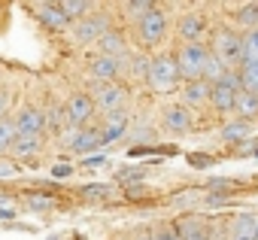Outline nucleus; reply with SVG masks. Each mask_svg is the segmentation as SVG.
I'll return each instance as SVG.
<instances>
[{
	"label": "nucleus",
	"mask_w": 258,
	"mask_h": 240,
	"mask_svg": "<svg viewBox=\"0 0 258 240\" xmlns=\"http://www.w3.org/2000/svg\"><path fill=\"white\" fill-rule=\"evenodd\" d=\"M210 49L204 46V43H182L179 49H176V73H179V79H185V82H198V79H204V67H207V61H210Z\"/></svg>",
	"instance_id": "f257e3e1"
},
{
	"label": "nucleus",
	"mask_w": 258,
	"mask_h": 240,
	"mask_svg": "<svg viewBox=\"0 0 258 240\" xmlns=\"http://www.w3.org/2000/svg\"><path fill=\"white\" fill-rule=\"evenodd\" d=\"M213 55L228 70H234V64H243V37L234 28H228V25L216 28L213 31Z\"/></svg>",
	"instance_id": "f03ea898"
},
{
	"label": "nucleus",
	"mask_w": 258,
	"mask_h": 240,
	"mask_svg": "<svg viewBox=\"0 0 258 240\" xmlns=\"http://www.w3.org/2000/svg\"><path fill=\"white\" fill-rule=\"evenodd\" d=\"M149 88L152 91H170L176 82H179V73H176V58L161 52L155 58H149V76H146Z\"/></svg>",
	"instance_id": "7ed1b4c3"
},
{
	"label": "nucleus",
	"mask_w": 258,
	"mask_h": 240,
	"mask_svg": "<svg viewBox=\"0 0 258 240\" xmlns=\"http://www.w3.org/2000/svg\"><path fill=\"white\" fill-rule=\"evenodd\" d=\"M237 94H240V76H237V70H228L219 82L210 85V103L216 106V112H234Z\"/></svg>",
	"instance_id": "20e7f679"
},
{
	"label": "nucleus",
	"mask_w": 258,
	"mask_h": 240,
	"mask_svg": "<svg viewBox=\"0 0 258 240\" xmlns=\"http://www.w3.org/2000/svg\"><path fill=\"white\" fill-rule=\"evenodd\" d=\"M109 31V16L103 13H94V16H85L79 22L70 25V37L76 46H88V43H97L103 34Z\"/></svg>",
	"instance_id": "39448f33"
},
{
	"label": "nucleus",
	"mask_w": 258,
	"mask_h": 240,
	"mask_svg": "<svg viewBox=\"0 0 258 240\" xmlns=\"http://www.w3.org/2000/svg\"><path fill=\"white\" fill-rule=\"evenodd\" d=\"M137 31H140V43H143L146 49H155V46L167 37V13L155 7V10L137 25Z\"/></svg>",
	"instance_id": "423d86ee"
},
{
	"label": "nucleus",
	"mask_w": 258,
	"mask_h": 240,
	"mask_svg": "<svg viewBox=\"0 0 258 240\" xmlns=\"http://www.w3.org/2000/svg\"><path fill=\"white\" fill-rule=\"evenodd\" d=\"M91 100H94V106L106 115V112L124 106V88H121L118 82H94V85H91Z\"/></svg>",
	"instance_id": "0eeeda50"
},
{
	"label": "nucleus",
	"mask_w": 258,
	"mask_h": 240,
	"mask_svg": "<svg viewBox=\"0 0 258 240\" xmlns=\"http://www.w3.org/2000/svg\"><path fill=\"white\" fill-rule=\"evenodd\" d=\"M67 125L73 128V131H79V128H85L88 125V118L94 115V100H91V94L88 91H76L70 100H67Z\"/></svg>",
	"instance_id": "6e6552de"
},
{
	"label": "nucleus",
	"mask_w": 258,
	"mask_h": 240,
	"mask_svg": "<svg viewBox=\"0 0 258 240\" xmlns=\"http://www.w3.org/2000/svg\"><path fill=\"white\" fill-rule=\"evenodd\" d=\"M61 146H67L70 152H79V155H91L94 149L103 146V137L97 128H79V131L70 128V134H67V140H61Z\"/></svg>",
	"instance_id": "1a4fd4ad"
},
{
	"label": "nucleus",
	"mask_w": 258,
	"mask_h": 240,
	"mask_svg": "<svg viewBox=\"0 0 258 240\" xmlns=\"http://www.w3.org/2000/svg\"><path fill=\"white\" fill-rule=\"evenodd\" d=\"M176 31L185 43H201V37L207 34V19L198 13V10H185L176 22Z\"/></svg>",
	"instance_id": "9d476101"
},
{
	"label": "nucleus",
	"mask_w": 258,
	"mask_h": 240,
	"mask_svg": "<svg viewBox=\"0 0 258 240\" xmlns=\"http://www.w3.org/2000/svg\"><path fill=\"white\" fill-rule=\"evenodd\" d=\"M121 70H124V64H121V58H109V55H94L91 61H88V73L97 79V82H115L118 76H121Z\"/></svg>",
	"instance_id": "9b49d317"
},
{
	"label": "nucleus",
	"mask_w": 258,
	"mask_h": 240,
	"mask_svg": "<svg viewBox=\"0 0 258 240\" xmlns=\"http://www.w3.org/2000/svg\"><path fill=\"white\" fill-rule=\"evenodd\" d=\"M176 234L179 240H213V225L201 216H179Z\"/></svg>",
	"instance_id": "f8f14e48"
},
{
	"label": "nucleus",
	"mask_w": 258,
	"mask_h": 240,
	"mask_svg": "<svg viewBox=\"0 0 258 240\" xmlns=\"http://www.w3.org/2000/svg\"><path fill=\"white\" fill-rule=\"evenodd\" d=\"M16 131L19 134H40L46 131V112L40 106H22L16 115Z\"/></svg>",
	"instance_id": "ddd939ff"
},
{
	"label": "nucleus",
	"mask_w": 258,
	"mask_h": 240,
	"mask_svg": "<svg viewBox=\"0 0 258 240\" xmlns=\"http://www.w3.org/2000/svg\"><path fill=\"white\" fill-rule=\"evenodd\" d=\"M161 125L173 134H185L191 128V112L185 103H173V106H164L161 109Z\"/></svg>",
	"instance_id": "4468645a"
},
{
	"label": "nucleus",
	"mask_w": 258,
	"mask_h": 240,
	"mask_svg": "<svg viewBox=\"0 0 258 240\" xmlns=\"http://www.w3.org/2000/svg\"><path fill=\"white\" fill-rule=\"evenodd\" d=\"M124 125H127V109H124V106H121V109L106 112V122H103V128H100L103 146H106V143H112V140H118V137L124 134Z\"/></svg>",
	"instance_id": "2eb2a0df"
},
{
	"label": "nucleus",
	"mask_w": 258,
	"mask_h": 240,
	"mask_svg": "<svg viewBox=\"0 0 258 240\" xmlns=\"http://www.w3.org/2000/svg\"><path fill=\"white\" fill-rule=\"evenodd\" d=\"M37 19H40L46 28H52V31L70 28V19H67V13L61 10V4H40V7H37Z\"/></svg>",
	"instance_id": "dca6fc26"
},
{
	"label": "nucleus",
	"mask_w": 258,
	"mask_h": 240,
	"mask_svg": "<svg viewBox=\"0 0 258 240\" xmlns=\"http://www.w3.org/2000/svg\"><path fill=\"white\" fill-rule=\"evenodd\" d=\"M97 55H109V58H124L127 55V43L118 31H106L100 40H97Z\"/></svg>",
	"instance_id": "f3484780"
},
{
	"label": "nucleus",
	"mask_w": 258,
	"mask_h": 240,
	"mask_svg": "<svg viewBox=\"0 0 258 240\" xmlns=\"http://www.w3.org/2000/svg\"><path fill=\"white\" fill-rule=\"evenodd\" d=\"M252 134V122H243V118H231L228 125H222L219 131V140L222 143H240Z\"/></svg>",
	"instance_id": "a211bd4d"
},
{
	"label": "nucleus",
	"mask_w": 258,
	"mask_h": 240,
	"mask_svg": "<svg viewBox=\"0 0 258 240\" xmlns=\"http://www.w3.org/2000/svg\"><path fill=\"white\" fill-rule=\"evenodd\" d=\"M234 112H237V118H243V122H255L258 118V94L240 91L237 103H234Z\"/></svg>",
	"instance_id": "6ab92c4d"
},
{
	"label": "nucleus",
	"mask_w": 258,
	"mask_h": 240,
	"mask_svg": "<svg viewBox=\"0 0 258 240\" xmlns=\"http://www.w3.org/2000/svg\"><path fill=\"white\" fill-rule=\"evenodd\" d=\"M40 149H43V137H40V134H19V137L13 140V152H16L19 158L37 155Z\"/></svg>",
	"instance_id": "aec40b11"
},
{
	"label": "nucleus",
	"mask_w": 258,
	"mask_h": 240,
	"mask_svg": "<svg viewBox=\"0 0 258 240\" xmlns=\"http://www.w3.org/2000/svg\"><path fill=\"white\" fill-rule=\"evenodd\" d=\"M231 240H255V213H240L234 219Z\"/></svg>",
	"instance_id": "412c9836"
},
{
	"label": "nucleus",
	"mask_w": 258,
	"mask_h": 240,
	"mask_svg": "<svg viewBox=\"0 0 258 240\" xmlns=\"http://www.w3.org/2000/svg\"><path fill=\"white\" fill-rule=\"evenodd\" d=\"M204 100H210V82L198 79V82H188L182 88V103L185 106H195V103H204Z\"/></svg>",
	"instance_id": "4be33fe9"
},
{
	"label": "nucleus",
	"mask_w": 258,
	"mask_h": 240,
	"mask_svg": "<svg viewBox=\"0 0 258 240\" xmlns=\"http://www.w3.org/2000/svg\"><path fill=\"white\" fill-rule=\"evenodd\" d=\"M231 16H234V22L243 25L246 31H258V4H243V7H237Z\"/></svg>",
	"instance_id": "5701e85b"
},
{
	"label": "nucleus",
	"mask_w": 258,
	"mask_h": 240,
	"mask_svg": "<svg viewBox=\"0 0 258 240\" xmlns=\"http://www.w3.org/2000/svg\"><path fill=\"white\" fill-rule=\"evenodd\" d=\"M237 76H240V91L258 94V64H240Z\"/></svg>",
	"instance_id": "b1692460"
},
{
	"label": "nucleus",
	"mask_w": 258,
	"mask_h": 240,
	"mask_svg": "<svg viewBox=\"0 0 258 240\" xmlns=\"http://www.w3.org/2000/svg\"><path fill=\"white\" fill-rule=\"evenodd\" d=\"M121 10H124V16L131 19L134 25H140V22H143V19L155 10V4H149V0H131V4H124Z\"/></svg>",
	"instance_id": "393cba45"
},
{
	"label": "nucleus",
	"mask_w": 258,
	"mask_h": 240,
	"mask_svg": "<svg viewBox=\"0 0 258 240\" xmlns=\"http://www.w3.org/2000/svg\"><path fill=\"white\" fill-rule=\"evenodd\" d=\"M143 176H146V167H121L115 173V183L131 189V186H143Z\"/></svg>",
	"instance_id": "a878e982"
},
{
	"label": "nucleus",
	"mask_w": 258,
	"mask_h": 240,
	"mask_svg": "<svg viewBox=\"0 0 258 240\" xmlns=\"http://www.w3.org/2000/svg\"><path fill=\"white\" fill-rule=\"evenodd\" d=\"M16 137H19V131H16V118L4 115V118H0V152L13 149V140H16Z\"/></svg>",
	"instance_id": "bb28decb"
},
{
	"label": "nucleus",
	"mask_w": 258,
	"mask_h": 240,
	"mask_svg": "<svg viewBox=\"0 0 258 240\" xmlns=\"http://www.w3.org/2000/svg\"><path fill=\"white\" fill-rule=\"evenodd\" d=\"M61 10L67 13V19L70 22H79V19H85L94 7L88 4V0H64V4H61Z\"/></svg>",
	"instance_id": "cd10ccee"
},
{
	"label": "nucleus",
	"mask_w": 258,
	"mask_h": 240,
	"mask_svg": "<svg viewBox=\"0 0 258 240\" xmlns=\"http://www.w3.org/2000/svg\"><path fill=\"white\" fill-rule=\"evenodd\" d=\"M112 192H115V189H112V186H103V183H85V186L79 189V195L88 198V201H106Z\"/></svg>",
	"instance_id": "c85d7f7f"
},
{
	"label": "nucleus",
	"mask_w": 258,
	"mask_h": 240,
	"mask_svg": "<svg viewBox=\"0 0 258 240\" xmlns=\"http://www.w3.org/2000/svg\"><path fill=\"white\" fill-rule=\"evenodd\" d=\"M243 64H258V31L243 34Z\"/></svg>",
	"instance_id": "c756f323"
},
{
	"label": "nucleus",
	"mask_w": 258,
	"mask_h": 240,
	"mask_svg": "<svg viewBox=\"0 0 258 240\" xmlns=\"http://www.w3.org/2000/svg\"><path fill=\"white\" fill-rule=\"evenodd\" d=\"M52 207H55L52 198H46V195H28V210H34V213H46V210H52Z\"/></svg>",
	"instance_id": "7c9ffc66"
},
{
	"label": "nucleus",
	"mask_w": 258,
	"mask_h": 240,
	"mask_svg": "<svg viewBox=\"0 0 258 240\" xmlns=\"http://www.w3.org/2000/svg\"><path fill=\"white\" fill-rule=\"evenodd\" d=\"M61 122H67V109L64 106H52L49 112H46V128L52 125V128H61Z\"/></svg>",
	"instance_id": "2f4dec72"
},
{
	"label": "nucleus",
	"mask_w": 258,
	"mask_h": 240,
	"mask_svg": "<svg viewBox=\"0 0 258 240\" xmlns=\"http://www.w3.org/2000/svg\"><path fill=\"white\" fill-rule=\"evenodd\" d=\"M131 73L140 76V79H146V76H149V58H143V55H131Z\"/></svg>",
	"instance_id": "473e14b6"
},
{
	"label": "nucleus",
	"mask_w": 258,
	"mask_h": 240,
	"mask_svg": "<svg viewBox=\"0 0 258 240\" xmlns=\"http://www.w3.org/2000/svg\"><path fill=\"white\" fill-rule=\"evenodd\" d=\"M237 186H240L237 179H210V183H207L210 195H216V192H231V189H237Z\"/></svg>",
	"instance_id": "72a5a7b5"
},
{
	"label": "nucleus",
	"mask_w": 258,
	"mask_h": 240,
	"mask_svg": "<svg viewBox=\"0 0 258 240\" xmlns=\"http://www.w3.org/2000/svg\"><path fill=\"white\" fill-rule=\"evenodd\" d=\"M213 161H216V158L207 155V152H195V155H188V164H191V167H210Z\"/></svg>",
	"instance_id": "f704fd0d"
},
{
	"label": "nucleus",
	"mask_w": 258,
	"mask_h": 240,
	"mask_svg": "<svg viewBox=\"0 0 258 240\" xmlns=\"http://www.w3.org/2000/svg\"><path fill=\"white\" fill-rule=\"evenodd\" d=\"M152 240H179V234L170 231V228H158V231L152 234Z\"/></svg>",
	"instance_id": "c9c22d12"
},
{
	"label": "nucleus",
	"mask_w": 258,
	"mask_h": 240,
	"mask_svg": "<svg viewBox=\"0 0 258 240\" xmlns=\"http://www.w3.org/2000/svg\"><path fill=\"white\" fill-rule=\"evenodd\" d=\"M16 173H19L16 161H0V176H16Z\"/></svg>",
	"instance_id": "e433bc0d"
},
{
	"label": "nucleus",
	"mask_w": 258,
	"mask_h": 240,
	"mask_svg": "<svg viewBox=\"0 0 258 240\" xmlns=\"http://www.w3.org/2000/svg\"><path fill=\"white\" fill-rule=\"evenodd\" d=\"M70 173H73V164H55L52 167V176H58V179L61 176H70Z\"/></svg>",
	"instance_id": "4c0bfd02"
},
{
	"label": "nucleus",
	"mask_w": 258,
	"mask_h": 240,
	"mask_svg": "<svg viewBox=\"0 0 258 240\" xmlns=\"http://www.w3.org/2000/svg\"><path fill=\"white\" fill-rule=\"evenodd\" d=\"M103 161H106L103 155H88V158H85V167H100Z\"/></svg>",
	"instance_id": "58836bf2"
},
{
	"label": "nucleus",
	"mask_w": 258,
	"mask_h": 240,
	"mask_svg": "<svg viewBox=\"0 0 258 240\" xmlns=\"http://www.w3.org/2000/svg\"><path fill=\"white\" fill-rule=\"evenodd\" d=\"M7 103H10V94L0 88V118H4V112H7Z\"/></svg>",
	"instance_id": "ea45409f"
},
{
	"label": "nucleus",
	"mask_w": 258,
	"mask_h": 240,
	"mask_svg": "<svg viewBox=\"0 0 258 240\" xmlns=\"http://www.w3.org/2000/svg\"><path fill=\"white\" fill-rule=\"evenodd\" d=\"M16 213L19 210H13V207H0V219H16Z\"/></svg>",
	"instance_id": "a19ab883"
},
{
	"label": "nucleus",
	"mask_w": 258,
	"mask_h": 240,
	"mask_svg": "<svg viewBox=\"0 0 258 240\" xmlns=\"http://www.w3.org/2000/svg\"><path fill=\"white\" fill-rule=\"evenodd\" d=\"M255 240H258V216H255Z\"/></svg>",
	"instance_id": "79ce46f5"
},
{
	"label": "nucleus",
	"mask_w": 258,
	"mask_h": 240,
	"mask_svg": "<svg viewBox=\"0 0 258 240\" xmlns=\"http://www.w3.org/2000/svg\"><path fill=\"white\" fill-rule=\"evenodd\" d=\"M134 240H152V237H134Z\"/></svg>",
	"instance_id": "37998d69"
}]
</instances>
